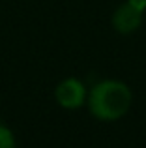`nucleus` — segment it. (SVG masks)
<instances>
[{
  "mask_svg": "<svg viewBox=\"0 0 146 148\" xmlns=\"http://www.w3.org/2000/svg\"><path fill=\"white\" fill-rule=\"evenodd\" d=\"M133 2H135V4H139V6L143 8V10H146V0H133Z\"/></svg>",
  "mask_w": 146,
  "mask_h": 148,
  "instance_id": "obj_5",
  "label": "nucleus"
},
{
  "mask_svg": "<svg viewBox=\"0 0 146 148\" xmlns=\"http://www.w3.org/2000/svg\"><path fill=\"white\" fill-rule=\"evenodd\" d=\"M143 8L135 4L133 0H128L124 6H120L113 15V25L118 32L122 34H131L143 23Z\"/></svg>",
  "mask_w": 146,
  "mask_h": 148,
  "instance_id": "obj_2",
  "label": "nucleus"
},
{
  "mask_svg": "<svg viewBox=\"0 0 146 148\" xmlns=\"http://www.w3.org/2000/svg\"><path fill=\"white\" fill-rule=\"evenodd\" d=\"M131 90L120 81H101L90 90L88 105L98 120H118L131 107Z\"/></svg>",
  "mask_w": 146,
  "mask_h": 148,
  "instance_id": "obj_1",
  "label": "nucleus"
},
{
  "mask_svg": "<svg viewBox=\"0 0 146 148\" xmlns=\"http://www.w3.org/2000/svg\"><path fill=\"white\" fill-rule=\"evenodd\" d=\"M0 148H15L13 133L6 126H0Z\"/></svg>",
  "mask_w": 146,
  "mask_h": 148,
  "instance_id": "obj_4",
  "label": "nucleus"
},
{
  "mask_svg": "<svg viewBox=\"0 0 146 148\" xmlns=\"http://www.w3.org/2000/svg\"><path fill=\"white\" fill-rule=\"evenodd\" d=\"M56 99L66 109H77L86 99V88L79 79H66L56 88Z\"/></svg>",
  "mask_w": 146,
  "mask_h": 148,
  "instance_id": "obj_3",
  "label": "nucleus"
}]
</instances>
